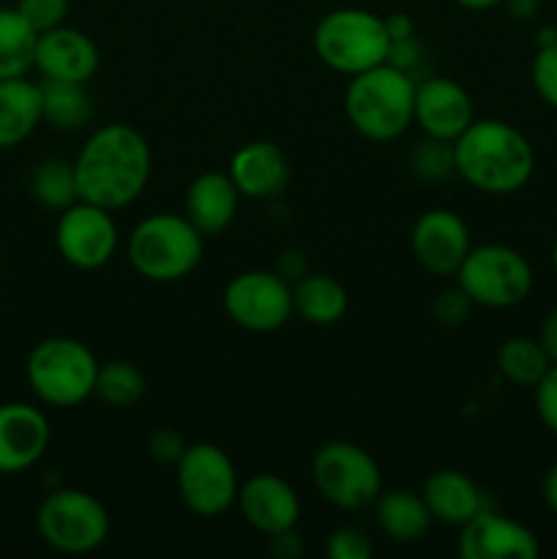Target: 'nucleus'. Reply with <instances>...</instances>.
<instances>
[{
    "label": "nucleus",
    "mask_w": 557,
    "mask_h": 559,
    "mask_svg": "<svg viewBox=\"0 0 557 559\" xmlns=\"http://www.w3.org/2000/svg\"><path fill=\"white\" fill-rule=\"evenodd\" d=\"M74 173L80 200L115 213L145 191L153 173L151 145L134 126L104 123L85 140Z\"/></svg>",
    "instance_id": "f257e3e1"
},
{
    "label": "nucleus",
    "mask_w": 557,
    "mask_h": 559,
    "mask_svg": "<svg viewBox=\"0 0 557 559\" xmlns=\"http://www.w3.org/2000/svg\"><path fill=\"white\" fill-rule=\"evenodd\" d=\"M453 164L459 178L475 191L506 197L533 178L535 153L528 136L508 120L475 118L453 142Z\"/></svg>",
    "instance_id": "f03ea898"
},
{
    "label": "nucleus",
    "mask_w": 557,
    "mask_h": 559,
    "mask_svg": "<svg viewBox=\"0 0 557 559\" xmlns=\"http://www.w3.org/2000/svg\"><path fill=\"white\" fill-rule=\"evenodd\" d=\"M415 82L391 63L349 76L344 115L360 136L371 142L399 140L413 123Z\"/></svg>",
    "instance_id": "7ed1b4c3"
},
{
    "label": "nucleus",
    "mask_w": 557,
    "mask_h": 559,
    "mask_svg": "<svg viewBox=\"0 0 557 559\" xmlns=\"http://www.w3.org/2000/svg\"><path fill=\"white\" fill-rule=\"evenodd\" d=\"M205 251V235L183 213H153L129 235L126 254L142 278L173 284L197 271Z\"/></svg>",
    "instance_id": "20e7f679"
},
{
    "label": "nucleus",
    "mask_w": 557,
    "mask_h": 559,
    "mask_svg": "<svg viewBox=\"0 0 557 559\" xmlns=\"http://www.w3.org/2000/svg\"><path fill=\"white\" fill-rule=\"evenodd\" d=\"M311 44H315V55L320 58V63H325L336 74L355 76L388 63L393 41L386 16L344 5V9L328 11L317 22Z\"/></svg>",
    "instance_id": "39448f33"
},
{
    "label": "nucleus",
    "mask_w": 557,
    "mask_h": 559,
    "mask_svg": "<svg viewBox=\"0 0 557 559\" xmlns=\"http://www.w3.org/2000/svg\"><path fill=\"white\" fill-rule=\"evenodd\" d=\"M98 366L96 355L80 338L49 336L27 355V385L49 407H80L93 396Z\"/></svg>",
    "instance_id": "423d86ee"
},
{
    "label": "nucleus",
    "mask_w": 557,
    "mask_h": 559,
    "mask_svg": "<svg viewBox=\"0 0 557 559\" xmlns=\"http://www.w3.org/2000/svg\"><path fill=\"white\" fill-rule=\"evenodd\" d=\"M36 527L60 555H91L109 538V511L91 491L55 489L38 506Z\"/></svg>",
    "instance_id": "0eeeda50"
},
{
    "label": "nucleus",
    "mask_w": 557,
    "mask_h": 559,
    "mask_svg": "<svg viewBox=\"0 0 557 559\" xmlns=\"http://www.w3.org/2000/svg\"><path fill=\"white\" fill-rule=\"evenodd\" d=\"M457 284L484 309H513L533 289V267L522 251L502 243L473 246L457 271Z\"/></svg>",
    "instance_id": "6e6552de"
},
{
    "label": "nucleus",
    "mask_w": 557,
    "mask_h": 559,
    "mask_svg": "<svg viewBox=\"0 0 557 559\" xmlns=\"http://www.w3.org/2000/svg\"><path fill=\"white\" fill-rule=\"evenodd\" d=\"M311 480L322 500L342 511L375 506L382 495V473L366 448L347 440H333L317 448L311 459Z\"/></svg>",
    "instance_id": "1a4fd4ad"
},
{
    "label": "nucleus",
    "mask_w": 557,
    "mask_h": 559,
    "mask_svg": "<svg viewBox=\"0 0 557 559\" xmlns=\"http://www.w3.org/2000/svg\"><path fill=\"white\" fill-rule=\"evenodd\" d=\"M175 480L180 500L194 516L216 519L238 502V469L227 451L213 442H191L175 464Z\"/></svg>",
    "instance_id": "9d476101"
},
{
    "label": "nucleus",
    "mask_w": 557,
    "mask_h": 559,
    "mask_svg": "<svg viewBox=\"0 0 557 559\" xmlns=\"http://www.w3.org/2000/svg\"><path fill=\"white\" fill-rule=\"evenodd\" d=\"M224 311L249 333H273L289 322L293 287L276 271H244L224 287Z\"/></svg>",
    "instance_id": "9b49d317"
},
{
    "label": "nucleus",
    "mask_w": 557,
    "mask_h": 559,
    "mask_svg": "<svg viewBox=\"0 0 557 559\" xmlns=\"http://www.w3.org/2000/svg\"><path fill=\"white\" fill-rule=\"evenodd\" d=\"M55 246H58L60 257L76 271L104 267L118 251V224H115L112 211L85 200L74 202L71 207L60 211Z\"/></svg>",
    "instance_id": "f8f14e48"
},
{
    "label": "nucleus",
    "mask_w": 557,
    "mask_h": 559,
    "mask_svg": "<svg viewBox=\"0 0 557 559\" xmlns=\"http://www.w3.org/2000/svg\"><path fill=\"white\" fill-rule=\"evenodd\" d=\"M410 246L424 271H429L431 276L448 278L457 276L464 257L473 249V240H470V229L459 213L448 211V207H431V211L420 213L415 222L413 233H410Z\"/></svg>",
    "instance_id": "ddd939ff"
},
{
    "label": "nucleus",
    "mask_w": 557,
    "mask_h": 559,
    "mask_svg": "<svg viewBox=\"0 0 557 559\" xmlns=\"http://www.w3.org/2000/svg\"><path fill=\"white\" fill-rule=\"evenodd\" d=\"M475 120V107L470 93L448 76H429L415 85L413 123L424 136L442 142H457Z\"/></svg>",
    "instance_id": "4468645a"
},
{
    "label": "nucleus",
    "mask_w": 557,
    "mask_h": 559,
    "mask_svg": "<svg viewBox=\"0 0 557 559\" xmlns=\"http://www.w3.org/2000/svg\"><path fill=\"white\" fill-rule=\"evenodd\" d=\"M459 530V555L464 559H535L541 555L533 530L489 508Z\"/></svg>",
    "instance_id": "2eb2a0df"
},
{
    "label": "nucleus",
    "mask_w": 557,
    "mask_h": 559,
    "mask_svg": "<svg viewBox=\"0 0 557 559\" xmlns=\"http://www.w3.org/2000/svg\"><path fill=\"white\" fill-rule=\"evenodd\" d=\"M235 506L244 513L246 524L268 538L289 533L300 519L298 491L273 473H257L246 484H240Z\"/></svg>",
    "instance_id": "dca6fc26"
},
{
    "label": "nucleus",
    "mask_w": 557,
    "mask_h": 559,
    "mask_svg": "<svg viewBox=\"0 0 557 559\" xmlns=\"http://www.w3.org/2000/svg\"><path fill=\"white\" fill-rule=\"evenodd\" d=\"M98 63H102V55L87 33L69 25L38 33L33 69H38L44 80L87 85V80L98 71Z\"/></svg>",
    "instance_id": "f3484780"
},
{
    "label": "nucleus",
    "mask_w": 557,
    "mask_h": 559,
    "mask_svg": "<svg viewBox=\"0 0 557 559\" xmlns=\"http://www.w3.org/2000/svg\"><path fill=\"white\" fill-rule=\"evenodd\" d=\"M49 420L33 404H0V473L31 469L49 448Z\"/></svg>",
    "instance_id": "a211bd4d"
},
{
    "label": "nucleus",
    "mask_w": 557,
    "mask_h": 559,
    "mask_svg": "<svg viewBox=\"0 0 557 559\" xmlns=\"http://www.w3.org/2000/svg\"><path fill=\"white\" fill-rule=\"evenodd\" d=\"M229 178L238 186L240 197L249 200H271L289 183V162L282 147L268 140H254L233 153L227 167Z\"/></svg>",
    "instance_id": "6ab92c4d"
},
{
    "label": "nucleus",
    "mask_w": 557,
    "mask_h": 559,
    "mask_svg": "<svg viewBox=\"0 0 557 559\" xmlns=\"http://www.w3.org/2000/svg\"><path fill=\"white\" fill-rule=\"evenodd\" d=\"M240 191L229 173H202L189 183L183 197V216L205 238L222 235L238 213Z\"/></svg>",
    "instance_id": "aec40b11"
},
{
    "label": "nucleus",
    "mask_w": 557,
    "mask_h": 559,
    "mask_svg": "<svg viewBox=\"0 0 557 559\" xmlns=\"http://www.w3.org/2000/svg\"><path fill=\"white\" fill-rule=\"evenodd\" d=\"M420 497L429 506V513L435 522L448 524V527H462L475 513L486 508L484 491L478 489L470 475L459 469H437L424 480Z\"/></svg>",
    "instance_id": "412c9836"
},
{
    "label": "nucleus",
    "mask_w": 557,
    "mask_h": 559,
    "mask_svg": "<svg viewBox=\"0 0 557 559\" xmlns=\"http://www.w3.org/2000/svg\"><path fill=\"white\" fill-rule=\"evenodd\" d=\"M42 120V85L25 76L0 80V151L22 145Z\"/></svg>",
    "instance_id": "4be33fe9"
},
{
    "label": "nucleus",
    "mask_w": 557,
    "mask_h": 559,
    "mask_svg": "<svg viewBox=\"0 0 557 559\" xmlns=\"http://www.w3.org/2000/svg\"><path fill=\"white\" fill-rule=\"evenodd\" d=\"M375 519L382 535H388L396 544L424 540L429 535L431 522H435L424 497L407 489L382 491L375 500Z\"/></svg>",
    "instance_id": "5701e85b"
},
{
    "label": "nucleus",
    "mask_w": 557,
    "mask_h": 559,
    "mask_svg": "<svg viewBox=\"0 0 557 559\" xmlns=\"http://www.w3.org/2000/svg\"><path fill=\"white\" fill-rule=\"evenodd\" d=\"M347 289L328 273H306L293 287V309L309 325H336L347 314Z\"/></svg>",
    "instance_id": "b1692460"
},
{
    "label": "nucleus",
    "mask_w": 557,
    "mask_h": 559,
    "mask_svg": "<svg viewBox=\"0 0 557 559\" xmlns=\"http://www.w3.org/2000/svg\"><path fill=\"white\" fill-rule=\"evenodd\" d=\"M42 115L60 131H76L91 123L93 102L82 82H42Z\"/></svg>",
    "instance_id": "393cba45"
},
{
    "label": "nucleus",
    "mask_w": 557,
    "mask_h": 559,
    "mask_svg": "<svg viewBox=\"0 0 557 559\" xmlns=\"http://www.w3.org/2000/svg\"><path fill=\"white\" fill-rule=\"evenodd\" d=\"M38 33L16 9H0V80H16L33 69Z\"/></svg>",
    "instance_id": "a878e982"
},
{
    "label": "nucleus",
    "mask_w": 557,
    "mask_h": 559,
    "mask_svg": "<svg viewBox=\"0 0 557 559\" xmlns=\"http://www.w3.org/2000/svg\"><path fill=\"white\" fill-rule=\"evenodd\" d=\"M552 360L546 355V349L541 347L538 338L528 336H513L508 342H502V347L497 349V369L506 377L508 382L519 388H535L541 382V377L549 371Z\"/></svg>",
    "instance_id": "bb28decb"
},
{
    "label": "nucleus",
    "mask_w": 557,
    "mask_h": 559,
    "mask_svg": "<svg viewBox=\"0 0 557 559\" xmlns=\"http://www.w3.org/2000/svg\"><path fill=\"white\" fill-rule=\"evenodd\" d=\"M31 194L36 197L38 205L49 207V211H66L80 202L74 164L63 162V158H47V162L36 164L31 175Z\"/></svg>",
    "instance_id": "cd10ccee"
},
{
    "label": "nucleus",
    "mask_w": 557,
    "mask_h": 559,
    "mask_svg": "<svg viewBox=\"0 0 557 559\" xmlns=\"http://www.w3.org/2000/svg\"><path fill=\"white\" fill-rule=\"evenodd\" d=\"M145 391L147 380L145 374H142L140 366L129 364V360H109V364L98 366L93 396L102 399L107 407H134V404L145 396Z\"/></svg>",
    "instance_id": "c85d7f7f"
},
{
    "label": "nucleus",
    "mask_w": 557,
    "mask_h": 559,
    "mask_svg": "<svg viewBox=\"0 0 557 559\" xmlns=\"http://www.w3.org/2000/svg\"><path fill=\"white\" fill-rule=\"evenodd\" d=\"M410 164H413V173L420 180H446L448 175L457 173V164H453V142L426 136L413 151Z\"/></svg>",
    "instance_id": "c756f323"
},
{
    "label": "nucleus",
    "mask_w": 557,
    "mask_h": 559,
    "mask_svg": "<svg viewBox=\"0 0 557 559\" xmlns=\"http://www.w3.org/2000/svg\"><path fill=\"white\" fill-rule=\"evenodd\" d=\"M473 300H470V295L464 293L462 287H448L442 289L440 295L435 298V304H431V317L437 320V325L442 328H459L467 322L470 311H473Z\"/></svg>",
    "instance_id": "7c9ffc66"
},
{
    "label": "nucleus",
    "mask_w": 557,
    "mask_h": 559,
    "mask_svg": "<svg viewBox=\"0 0 557 559\" xmlns=\"http://www.w3.org/2000/svg\"><path fill=\"white\" fill-rule=\"evenodd\" d=\"M69 0H20L16 11L25 16L33 31L44 33L63 25L66 16H69Z\"/></svg>",
    "instance_id": "2f4dec72"
},
{
    "label": "nucleus",
    "mask_w": 557,
    "mask_h": 559,
    "mask_svg": "<svg viewBox=\"0 0 557 559\" xmlns=\"http://www.w3.org/2000/svg\"><path fill=\"white\" fill-rule=\"evenodd\" d=\"M530 76H533L535 93H538L552 109H557V41L549 44V47H538Z\"/></svg>",
    "instance_id": "473e14b6"
},
{
    "label": "nucleus",
    "mask_w": 557,
    "mask_h": 559,
    "mask_svg": "<svg viewBox=\"0 0 557 559\" xmlns=\"http://www.w3.org/2000/svg\"><path fill=\"white\" fill-rule=\"evenodd\" d=\"M371 551H375L371 538L358 527H339L328 540L331 559H369Z\"/></svg>",
    "instance_id": "72a5a7b5"
},
{
    "label": "nucleus",
    "mask_w": 557,
    "mask_h": 559,
    "mask_svg": "<svg viewBox=\"0 0 557 559\" xmlns=\"http://www.w3.org/2000/svg\"><path fill=\"white\" fill-rule=\"evenodd\" d=\"M189 448V442L183 440L178 429H156L147 437V453L156 459L158 464H178L183 451Z\"/></svg>",
    "instance_id": "f704fd0d"
},
{
    "label": "nucleus",
    "mask_w": 557,
    "mask_h": 559,
    "mask_svg": "<svg viewBox=\"0 0 557 559\" xmlns=\"http://www.w3.org/2000/svg\"><path fill=\"white\" fill-rule=\"evenodd\" d=\"M535 409H538L541 424L557 435V364H552L535 385Z\"/></svg>",
    "instance_id": "c9c22d12"
},
{
    "label": "nucleus",
    "mask_w": 557,
    "mask_h": 559,
    "mask_svg": "<svg viewBox=\"0 0 557 559\" xmlns=\"http://www.w3.org/2000/svg\"><path fill=\"white\" fill-rule=\"evenodd\" d=\"M420 58H424V49H420V44L415 41V36L410 38H399V41L391 44V55H388V63L396 66V69L402 71H413V66L420 63Z\"/></svg>",
    "instance_id": "e433bc0d"
},
{
    "label": "nucleus",
    "mask_w": 557,
    "mask_h": 559,
    "mask_svg": "<svg viewBox=\"0 0 557 559\" xmlns=\"http://www.w3.org/2000/svg\"><path fill=\"white\" fill-rule=\"evenodd\" d=\"M276 273L284 278V282H298L309 273V265H306V257L300 251H284L276 262Z\"/></svg>",
    "instance_id": "4c0bfd02"
},
{
    "label": "nucleus",
    "mask_w": 557,
    "mask_h": 559,
    "mask_svg": "<svg viewBox=\"0 0 557 559\" xmlns=\"http://www.w3.org/2000/svg\"><path fill=\"white\" fill-rule=\"evenodd\" d=\"M538 342H541V347L546 349V355H549L552 364H557V306L549 311V314H546L544 325H541Z\"/></svg>",
    "instance_id": "58836bf2"
},
{
    "label": "nucleus",
    "mask_w": 557,
    "mask_h": 559,
    "mask_svg": "<svg viewBox=\"0 0 557 559\" xmlns=\"http://www.w3.org/2000/svg\"><path fill=\"white\" fill-rule=\"evenodd\" d=\"M386 25H388V33H391V41L413 36V20H410V16L391 14V16H386Z\"/></svg>",
    "instance_id": "ea45409f"
},
{
    "label": "nucleus",
    "mask_w": 557,
    "mask_h": 559,
    "mask_svg": "<svg viewBox=\"0 0 557 559\" xmlns=\"http://www.w3.org/2000/svg\"><path fill=\"white\" fill-rule=\"evenodd\" d=\"M541 495H544V502L549 506V511L557 513V464L549 467V473L544 475V486H541Z\"/></svg>",
    "instance_id": "a19ab883"
},
{
    "label": "nucleus",
    "mask_w": 557,
    "mask_h": 559,
    "mask_svg": "<svg viewBox=\"0 0 557 559\" xmlns=\"http://www.w3.org/2000/svg\"><path fill=\"white\" fill-rule=\"evenodd\" d=\"M453 3H459L467 11H489V9H497L500 3H506V0H453Z\"/></svg>",
    "instance_id": "79ce46f5"
},
{
    "label": "nucleus",
    "mask_w": 557,
    "mask_h": 559,
    "mask_svg": "<svg viewBox=\"0 0 557 559\" xmlns=\"http://www.w3.org/2000/svg\"><path fill=\"white\" fill-rule=\"evenodd\" d=\"M508 5H511V11L517 16H530L535 11V3H538V0H506Z\"/></svg>",
    "instance_id": "37998d69"
},
{
    "label": "nucleus",
    "mask_w": 557,
    "mask_h": 559,
    "mask_svg": "<svg viewBox=\"0 0 557 559\" xmlns=\"http://www.w3.org/2000/svg\"><path fill=\"white\" fill-rule=\"evenodd\" d=\"M555 41H557L555 27H544V31H538V47H549V44Z\"/></svg>",
    "instance_id": "c03bdc74"
},
{
    "label": "nucleus",
    "mask_w": 557,
    "mask_h": 559,
    "mask_svg": "<svg viewBox=\"0 0 557 559\" xmlns=\"http://www.w3.org/2000/svg\"><path fill=\"white\" fill-rule=\"evenodd\" d=\"M552 262H555V267H557V243H555V249H552Z\"/></svg>",
    "instance_id": "a18cd8bd"
}]
</instances>
